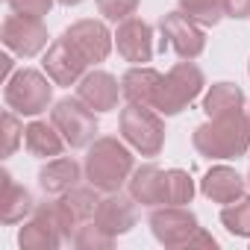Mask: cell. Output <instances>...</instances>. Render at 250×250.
<instances>
[{
    "instance_id": "cell-18",
    "label": "cell",
    "mask_w": 250,
    "mask_h": 250,
    "mask_svg": "<svg viewBox=\"0 0 250 250\" xmlns=\"http://www.w3.org/2000/svg\"><path fill=\"white\" fill-rule=\"evenodd\" d=\"M200 194L212 203H232L244 194V177L229 165H212L200 180Z\"/></svg>"
},
{
    "instance_id": "cell-35",
    "label": "cell",
    "mask_w": 250,
    "mask_h": 250,
    "mask_svg": "<svg viewBox=\"0 0 250 250\" xmlns=\"http://www.w3.org/2000/svg\"><path fill=\"white\" fill-rule=\"evenodd\" d=\"M247 71H250V65H247Z\"/></svg>"
},
{
    "instance_id": "cell-12",
    "label": "cell",
    "mask_w": 250,
    "mask_h": 250,
    "mask_svg": "<svg viewBox=\"0 0 250 250\" xmlns=\"http://www.w3.org/2000/svg\"><path fill=\"white\" fill-rule=\"evenodd\" d=\"M62 241H65V235H62L53 200L36 206L33 215H30V221H24V227L18 229L21 250H56Z\"/></svg>"
},
{
    "instance_id": "cell-30",
    "label": "cell",
    "mask_w": 250,
    "mask_h": 250,
    "mask_svg": "<svg viewBox=\"0 0 250 250\" xmlns=\"http://www.w3.org/2000/svg\"><path fill=\"white\" fill-rule=\"evenodd\" d=\"M6 3L15 15H27V18H44L53 9V0H6Z\"/></svg>"
},
{
    "instance_id": "cell-11",
    "label": "cell",
    "mask_w": 250,
    "mask_h": 250,
    "mask_svg": "<svg viewBox=\"0 0 250 250\" xmlns=\"http://www.w3.org/2000/svg\"><path fill=\"white\" fill-rule=\"evenodd\" d=\"M97 203H100V197H97V188H94L91 183H88V186H74V188L65 191L59 200H53L65 241H74V232H77L85 221L94 218Z\"/></svg>"
},
{
    "instance_id": "cell-13",
    "label": "cell",
    "mask_w": 250,
    "mask_h": 250,
    "mask_svg": "<svg viewBox=\"0 0 250 250\" xmlns=\"http://www.w3.org/2000/svg\"><path fill=\"white\" fill-rule=\"evenodd\" d=\"M115 47L118 56L130 65H147L153 59V27L142 18H127L115 30Z\"/></svg>"
},
{
    "instance_id": "cell-2",
    "label": "cell",
    "mask_w": 250,
    "mask_h": 250,
    "mask_svg": "<svg viewBox=\"0 0 250 250\" xmlns=\"http://www.w3.org/2000/svg\"><path fill=\"white\" fill-rule=\"evenodd\" d=\"M83 168H85V180L97 191L112 194L127 186L130 174L136 171V156L127 147V142H121L115 136H100L88 145Z\"/></svg>"
},
{
    "instance_id": "cell-6",
    "label": "cell",
    "mask_w": 250,
    "mask_h": 250,
    "mask_svg": "<svg viewBox=\"0 0 250 250\" xmlns=\"http://www.w3.org/2000/svg\"><path fill=\"white\" fill-rule=\"evenodd\" d=\"M53 127L62 133L68 147H88L97 139V112L88 109L80 97H62L50 109Z\"/></svg>"
},
{
    "instance_id": "cell-20",
    "label": "cell",
    "mask_w": 250,
    "mask_h": 250,
    "mask_svg": "<svg viewBox=\"0 0 250 250\" xmlns=\"http://www.w3.org/2000/svg\"><path fill=\"white\" fill-rule=\"evenodd\" d=\"M36 209L33 194L12 180L9 171H0V224H21Z\"/></svg>"
},
{
    "instance_id": "cell-29",
    "label": "cell",
    "mask_w": 250,
    "mask_h": 250,
    "mask_svg": "<svg viewBox=\"0 0 250 250\" xmlns=\"http://www.w3.org/2000/svg\"><path fill=\"white\" fill-rule=\"evenodd\" d=\"M24 124L18 121V112H3V156H12L18 150V145L24 142Z\"/></svg>"
},
{
    "instance_id": "cell-4",
    "label": "cell",
    "mask_w": 250,
    "mask_h": 250,
    "mask_svg": "<svg viewBox=\"0 0 250 250\" xmlns=\"http://www.w3.org/2000/svg\"><path fill=\"white\" fill-rule=\"evenodd\" d=\"M53 80L44 71L36 68H21L3 83V100L12 112L36 118L53 103Z\"/></svg>"
},
{
    "instance_id": "cell-8",
    "label": "cell",
    "mask_w": 250,
    "mask_h": 250,
    "mask_svg": "<svg viewBox=\"0 0 250 250\" xmlns=\"http://www.w3.org/2000/svg\"><path fill=\"white\" fill-rule=\"evenodd\" d=\"M159 33H162V42H165L180 59H191V62H194V59L206 50V33H203V27H200L194 18H188L183 9L162 15Z\"/></svg>"
},
{
    "instance_id": "cell-10",
    "label": "cell",
    "mask_w": 250,
    "mask_h": 250,
    "mask_svg": "<svg viewBox=\"0 0 250 250\" xmlns=\"http://www.w3.org/2000/svg\"><path fill=\"white\" fill-rule=\"evenodd\" d=\"M62 39L88 62V65H100L106 62V56L112 53V44H115V36L109 33V27L103 21H94V18H83L77 24H71Z\"/></svg>"
},
{
    "instance_id": "cell-16",
    "label": "cell",
    "mask_w": 250,
    "mask_h": 250,
    "mask_svg": "<svg viewBox=\"0 0 250 250\" xmlns=\"http://www.w3.org/2000/svg\"><path fill=\"white\" fill-rule=\"evenodd\" d=\"M77 97L94 112H112L118 106V97L124 94H121V83L109 71H88L77 83Z\"/></svg>"
},
{
    "instance_id": "cell-9",
    "label": "cell",
    "mask_w": 250,
    "mask_h": 250,
    "mask_svg": "<svg viewBox=\"0 0 250 250\" xmlns=\"http://www.w3.org/2000/svg\"><path fill=\"white\" fill-rule=\"evenodd\" d=\"M47 27L42 24V18H27V15H9L0 27V42L6 50H12L21 59H33L47 47Z\"/></svg>"
},
{
    "instance_id": "cell-7",
    "label": "cell",
    "mask_w": 250,
    "mask_h": 250,
    "mask_svg": "<svg viewBox=\"0 0 250 250\" xmlns=\"http://www.w3.org/2000/svg\"><path fill=\"white\" fill-rule=\"evenodd\" d=\"M150 224V232L153 238L168 247V250H177V247H188L191 238L197 235L200 224H197V215L186 206H156L147 218Z\"/></svg>"
},
{
    "instance_id": "cell-33",
    "label": "cell",
    "mask_w": 250,
    "mask_h": 250,
    "mask_svg": "<svg viewBox=\"0 0 250 250\" xmlns=\"http://www.w3.org/2000/svg\"><path fill=\"white\" fill-rule=\"evenodd\" d=\"M62 6H77V3H83V0H59Z\"/></svg>"
},
{
    "instance_id": "cell-1",
    "label": "cell",
    "mask_w": 250,
    "mask_h": 250,
    "mask_svg": "<svg viewBox=\"0 0 250 250\" xmlns=\"http://www.w3.org/2000/svg\"><path fill=\"white\" fill-rule=\"evenodd\" d=\"M191 145L203 159H212V162L244 156L250 150V115L238 109V112L209 118L194 130Z\"/></svg>"
},
{
    "instance_id": "cell-27",
    "label": "cell",
    "mask_w": 250,
    "mask_h": 250,
    "mask_svg": "<svg viewBox=\"0 0 250 250\" xmlns=\"http://www.w3.org/2000/svg\"><path fill=\"white\" fill-rule=\"evenodd\" d=\"M77 250H112L115 244V235H109L106 229H100L94 221H85L77 232H74V241H71Z\"/></svg>"
},
{
    "instance_id": "cell-32",
    "label": "cell",
    "mask_w": 250,
    "mask_h": 250,
    "mask_svg": "<svg viewBox=\"0 0 250 250\" xmlns=\"http://www.w3.org/2000/svg\"><path fill=\"white\" fill-rule=\"evenodd\" d=\"M0 62H3V83H6V80L15 74V71H12V68H15V62H12V56H0Z\"/></svg>"
},
{
    "instance_id": "cell-15",
    "label": "cell",
    "mask_w": 250,
    "mask_h": 250,
    "mask_svg": "<svg viewBox=\"0 0 250 250\" xmlns=\"http://www.w3.org/2000/svg\"><path fill=\"white\" fill-rule=\"evenodd\" d=\"M100 229H106L109 235H124L136 227V200L133 197H121V191H112L106 197H100L94 218H91Z\"/></svg>"
},
{
    "instance_id": "cell-36",
    "label": "cell",
    "mask_w": 250,
    "mask_h": 250,
    "mask_svg": "<svg viewBox=\"0 0 250 250\" xmlns=\"http://www.w3.org/2000/svg\"><path fill=\"white\" fill-rule=\"evenodd\" d=\"M247 115H250V112H247Z\"/></svg>"
},
{
    "instance_id": "cell-25",
    "label": "cell",
    "mask_w": 250,
    "mask_h": 250,
    "mask_svg": "<svg viewBox=\"0 0 250 250\" xmlns=\"http://www.w3.org/2000/svg\"><path fill=\"white\" fill-rule=\"evenodd\" d=\"M194 197V180L183 168L165 171V206H188Z\"/></svg>"
},
{
    "instance_id": "cell-3",
    "label": "cell",
    "mask_w": 250,
    "mask_h": 250,
    "mask_svg": "<svg viewBox=\"0 0 250 250\" xmlns=\"http://www.w3.org/2000/svg\"><path fill=\"white\" fill-rule=\"evenodd\" d=\"M118 127H121V139L136 153H142L147 159L162 153V147H165V121L156 109L127 103L118 115Z\"/></svg>"
},
{
    "instance_id": "cell-24",
    "label": "cell",
    "mask_w": 250,
    "mask_h": 250,
    "mask_svg": "<svg viewBox=\"0 0 250 250\" xmlns=\"http://www.w3.org/2000/svg\"><path fill=\"white\" fill-rule=\"evenodd\" d=\"M221 224L235 238H250V194H241L238 200L227 203L221 209Z\"/></svg>"
},
{
    "instance_id": "cell-21",
    "label": "cell",
    "mask_w": 250,
    "mask_h": 250,
    "mask_svg": "<svg viewBox=\"0 0 250 250\" xmlns=\"http://www.w3.org/2000/svg\"><path fill=\"white\" fill-rule=\"evenodd\" d=\"M127 191L136 203L147 206V209H156V206H165V171L156 168V165H142L130 174L127 180Z\"/></svg>"
},
{
    "instance_id": "cell-28",
    "label": "cell",
    "mask_w": 250,
    "mask_h": 250,
    "mask_svg": "<svg viewBox=\"0 0 250 250\" xmlns=\"http://www.w3.org/2000/svg\"><path fill=\"white\" fill-rule=\"evenodd\" d=\"M94 3H97L100 15H103L106 21H115V24L133 18L136 9H139V0H94Z\"/></svg>"
},
{
    "instance_id": "cell-22",
    "label": "cell",
    "mask_w": 250,
    "mask_h": 250,
    "mask_svg": "<svg viewBox=\"0 0 250 250\" xmlns=\"http://www.w3.org/2000/svg\"><path fill=\"white\" fill-rule=\"evenodd\" d=\"M65 139H62V133L53 127V121L47 124V121H30L27 124V130H24V147L33 153V156H39V159H56V156H62V150H65Z\"/></svg>"
},
{
    "instance_id": "cell-14",
    "label": "cell",
    "mask_w": 250,
    "mask_h": 250,
    "mask_svg": "<svg viewBox=\"0 0 250 250\" xmlns=\"http://www.w3.org/2000/svg\"><path fill=\"white\" fill-rule=\"evenodd\" d=\"M42 68H44V74L56 83V85H65V88H71V85H77L85 74H88V62L59 36L50 47H47V53H44V62H42Z\"/></svg>"
},
{
    "instance_id": "cell-31",
    "label": "cell",
    "mask_w": 250,
    "mask_h": 250,
    "mask_svg": "<svg viewBox=\"0 0 250 250\" xmlns=\"http://www.w3.org/2000/svg\"><path fill=\"white\" fill-rule=\"evenodd\" d=\"M221 6H224V15L227 18H250V0H221Z\"/></svg>"
},
{
    "instance_id": "cell-5",
    "label": "cell",
    "mask_w": 250,
    "mask_h": 250,
    "mask_svg": "<svg viewBox=\"0 0 250 250\" xmlns=\"http://www.w3.org/2000/svg\"><path fill=\"white\" fill-rule=\"evenodd\" d=\"M206 85V77L203 71L191 62V59H183L177 62L165 77H162V85H159V94H156V112L171 118V115H180L191 100L200 97Z\"/></svg>"
},
{
    "instance_id": "cell-34",
    "label": "cell",
    "mask_w": 250,
    "mask_h": 250,
    "mask_svg": "<svg viewBox=\"0 0 250 250\" xmlns=\"http://www.w3.org/2000/svg\"><path fill=\"white\" fill-rule=\"evenodd\" d=\"M247 186H250V174H247Z\"/></svg>"
},
{
    "instance_id": "cell-17",
    "label": "cell",
    "mask_w": 250,
    "mask_h": 250,
    "mask_svg": "<svg viewBox=\"0 0 250 250\" xmlns=\"http://www.w3.org/2000/svg\"><path fill=\"white\" fill-rule=\"evenodd\" d=\"M162 77L156 68H147V65H133L127 74L121 77V94L127 103H136V106H156V94H159V85H162Z\"/></svg>"
},
{
    "instance_id": "cell-26",
    "label": "cell",
    "mask_w": 250,
    "mask_h": 250,
    "mask_svg": "<svg viewBox=\"0 0 250 250\" xmlns=\"http://www.w3.org/2000/svg\"><path fill=\"white\" fill-rule=\"evenodd\" d=\"M180 9L194 18L200 27H215L221 18H224V6H221V0H177Z\"/></svg>"
},
{
    "instance_id": "cell-23",
    "label": "cell",
    "mask_w": 250,
    "mask_h": 250,
    "mask_svg": "<svg viewBox=\"0 0 250 250\" xmlns=\"http://www.w3.org/2000/svg\"><path fill=\"white\" fill-rule=\"evenodd\" d=\"M238 109H244V91L235 83H215L203 94V112L209 118H218V115H227V112H238Z\"/></svg>"
},
{
    "instance_id": "cell-19",
    "label": "cell",
    "mask_w": 250,
    "mask_h": 250,
    "mask_svg": "<svg viewBox=\"0 0 250 250\" xmlns=\"http://www.w3.org/2000/svg\"><path fill=\"white\" fill-rule=\"evenodd\" d=\"M83 171H85V168H80L77 159H71V156H56V159H47V162L42 165V171H39V186H42L44 194L62 197L65 191H71L74 186H80Z\"/></svg>"
}]
</instances>
